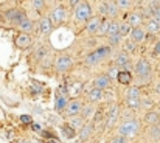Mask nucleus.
<instances>
[{
  "mask_svg": "<svg viewBox=\"0 0 160 143\" xmlns=\"http://www.w3.org/2000/svg\"><path fill=\"white\" fill-rule=\"evenodd\" d=\"M92 17V6L89 2H81L75 8V19L76 22H86Z\"/></svg>",
  "mask_w": 160,
  "mask_h": 143,
  "instance_id": "20e7f679",
  "label": "nucleus"
},
{
  "mask_svg": "<svg viewBox=\"0 0 160 143\" xmlns=\"http://www.w3.org/2000/svg\"><path fill=\"white\" fill-rule=\"evenodd\" d=\"M104 3V6H106V16L107 17H117L118 16V11H120V8H118V5H117V2H113V0H106V2H103Z\"/></svg>",
  "mask_w": 160,
  "mask_h": 143,
  "instance_id": "4468645a",
  "label": "nucleus"
},
{
  "mask_svg": "<svg viewBox=\"0 0 160 143\" xmlns=\"http://www.w3.org/2000/svg\"><path fill=\"white\" fill-rule=\"evenodd\" d=\"M123 36L121 34H115V36H109V45H118L121 42Z\"/></svg>",
  "mask_w": 160,
  "mask_h": 143,
  "instance_id": "72a5a7b5",
  "label": "nucleus"
},
{
  "mask_svg": "<svg viewBox=\"0 0 160 143\" xmlns=\"http://www.w3.org/2000/svg\"><path fill=\"white\" fill-rule=\"evenodd\" d=\"M135 44H137V42H134V41L126 42V45H124V51H135V48H137Z\"/></svg>",
  "mask_w": 160,
  "mask_h": 143,
  "instance_id": "58836bf2",
  "label": "nucleus"
},
{
  "mask_svg": "<svg viewBox=\"0 0 160 143\" xmlns=\"http://www.w3.org/2000/svg\"><path fill=\"white\" fill-rule=\"evenodd\" d=\"M104 95H107V100H112V98H113V95H115V94L109 90V92H107V94H104Z\"/></svg>",
  "mask_w": 160,
  "mask_h": 143,
  "instance_id": "49530a36",
  "label": "nucleus"
},
{
  "mask_svg": "<svg viewBox=\"0 0 160 143\" xmlns=\"http://www.w3.org/2000/svg\"><path fill=\"white\" fill-rule=\"evenodd\" d=\"M20 121L23 125H33V117L31 115H20Z\"/></svg>",
  "mask_w": 160,
  "mask_h": 143,
  "instance_id": "4c0bfd02",
  "label": "nucleus"
},
{
  "mask_svg": "<svg viewBox=\"0 0 160 143\" xmlns=\"http://www.w3.org/2000/svg\"><path fill=\"white\" fill-rule=\"evenodd\" d=\"M101 22H103V20H101L100 17H90V19L87 20L86 31H87L89 34H97V33H98V30H100Z\"/></svg>",
  "mask_w": 160,
  "mask_h": 143,
  "instance_id": "9b49d317",
  "label": "nucleus"
},
{
  "mask_svg": "<svg viewBox=\"0 0 160 143\" xmlns=\"http://www.w3.org/2000/svg\"><path fill=\"white\" fill-rule=\"evenodd\" d=\"M124 95H126V98H140V89L137 86H132L126 90Z\"/></svg>",
  "mask_w": 160,
  "mask_h": 143,
  "instance_id": "cd10ccee",
  "label": "nucleus"
},
{
  "mask_svg": "<svg viewBox=\"0 0 160 143\" xmlns=\"http://www.w3.org/2000/svg\"><path fill=\"white\" fill-rule=\"evenodd\" d=\"M47 2H54V0H47Z\"/></svg>",
  "mask_w": 160,
  "mask_h": 143,
  "instance_id": "603ef678",
  "label": "nucleus"
},
{
  "mask_svg": "<svg viewBox=\"0 0 160 143\" xmlns=\"http://www.w3.org/2000/svg\"><path fill=\"white\" fill-rule=\"evenodd\" d=\"M120 9H129L132 6V0H115Z\"/></svg>",
  "mask_w": 160,
  "mask_h": 143,
  "instance_id": "473e14b6",
  "label": "nucleus"
},
{
  "mask_svg": "<svg viewBox=\"0 0 160 143\" xmlns=\"http://www.w3.org/2000/svg\"><path fill=\"white\" fill-rule=\"evenodd\" d=\"M72 58L68 56V54H61V56H58L56 58V62H54V69L59 72V73H65V72H68L70 70V67H72Z\"/></svg>",
  "mask_w": 160,
  "mask_h": 143,
  "instance_id": "39448f33",
  "label": "nucleus"
},
{
  "mask_svg": "<svg viewBox=\"0 0 160 143\" xmlns=\"http://www.w3.org/2000/svg\"><path fill=\"white\" fill-rule=\"evenodd\" d=\"M81 83H76V84H72L70 86V89H68V92H70V95H75V94H78L79 90H81Z\"/></svg>",
  "mask_w": 160,
  "mask_h": 143,
  "instance_id": "c9c22d12",
  "label": "nucleus"
},
{
  "mask_svg": "<svg viewBox=\"0 0 160 143\" xmlns=\"http://www.w3.org/2000/svg\"><path fill=\"white\" fill-rule=\"evenodd\" d=\"M110 143H126V137H123V135H115L112 140H110Z\"/></svg>",
  "mask_w": 160,
  "mask_h": 143,
  "instance_id": "a19ab883",
  "label": "nucleus"
},
{
  "mask_svg": "<svg viewBox=\"0 0 160 143\" xmlns=\"http://www.w3.org/2000/svg\"><path fill=\"white\" fill-rule=\"evenodd\" d=\"M154 19H157L160 22V5H157L156 9H154Z\"/></svg>",
  "mask_w": 160,
  "mask_h": 143,
  "instance_id": "79ce46f5",
  "label": "nucleus"
},
{
  "mask_svg": "<svg viewBox=\"0 0 160 143\" xmlns=\"http://www.w3.org/2000/svg\"><path fill=\"white\" fill-rule=\"evenodd\" d=\"M157 128H159V129H160V121H159V123H157Z\"/></svg>",
  "mask_w": 160,
  "mask_h": 143,
  "instance_id": "3c124183",
  "label": "nucleus"
},
{
  "mask_svg": "<svg viewBox=\"0 0 160 143\" xmlns=\"http://www.w3.org/2000/svg\"><path fill=\"white\" fill-rule=\"evenodd\" d=\"M145 121H146L148 125H151V126H156V125L160 121V115L157 112L151 110V112H148V114L145 115Z\"/></svg>",
  "mask_w": 160,
  "mask_h": 143,
  "instance_id": "5701e85b",
  "label": "nucleus"
},
{
  "mask_svg": "<svg viewBox=\"0 0 160 143\" xmlns=\"http://www.w3.org/2000/svg\"><path fill=\"white\" fill-rule=\"evenodd\" d=\"M110 51H112V48L110 47L97 48L95 51H92V53L87 54V58H86V64H87V65H95V64L101 62L104 58H107V56L110 54Z\"/></svg>",
  "mask_w": 160,
  "mask_h": 143,
  "instance_id": "f03ea898",
  "label": "nucleus"
},
{
  "mask_svg": "<svg viewBox=\"0 0 160 143\" xmlns=\"http://www.w3.org/2000/svg\"><path fill=\"white\" fill-rule=\"evenodd\" d=\"M151 72H152V69H151V64H149L148 59H140V61L135 64V73H137V76H138V79H140L142 83L149 81Z\"/></svg>",
  "mask_w": 160,
  "mask_h": 143,
  "instance_id": "7ed1b4c3",
  "label": "nucleus"
},
{
  "mask_svg": "<svg viewBox=\"0 0 160 143\" xmlns=\"http://www.w3.org/2000/svg\"><path fill=\"white\" fill-rule=\"evenodd\" d=\"M109 86H110V78H109L107 75H100V76H97L95 81H93V87L101 89V90L109 89Z\"/></svg>",
  "mask_w": 160,
  "mask_h": 143,
  "instance_id": "2eb2a0df",
  "label": "nucleus"
},
{
  "mask_svg": "<svg viewBox=\"0 0 160 143\" xmlns=\"http://www.w3.org/2000/svg\"><path fill=\"white\" fill-rule=\"evenodd\" d=\"M131 31H132V27H131L128 22H121V23H120V34H121V36L131 34Z\"/></svg>",
  "mask_w": 160,
  "mask_h": 143,
  "instance_id": "c756f323",
  "label": "nucleus"
},
{
  "mask_svg": "<svg viewBox=\"0 0 160 143\" xmlns=\"http://www.w3.org/2000/svg\"><path fill=\"white\" fill-rule=\"evenodd\" d=\"M117 75H118V69H117V67H110L109 72H107V76H109L110 79H113V78H117Z\"/></svg>",
  "mask_w": 160,
  "mask_h": 143,
  "instance_id": "ea45409f",
  "label": "nucleus"
},
{
  "mask_svg": "<svg viewBox=\"0 0 160 143\" xmlns=\"http://www.w3.org/2000/svg\"><path fill=\"white\" fill-rule=\"evenodd\" d=\"M115 34H120V22L110 20V25H109V30H107V36H115Z\"/></svg>",
  "mask_w": 160,
  "mask_h": 143,
  "instance_id": "a878e982",
  "label": "nucleus"
},
{
  "mask_svg": "<svg viewBox=\"0 0 160 143\" xmlns=\"http://www.w3.org/2000/svg\"><path fill=\"white\" fill-rule=\"evenodd\" d=\"M132 28H137V27H142V22H143V14L138 13V11H132L128 14V20H126Z\"/></svg>",
  "mask_w": 160,
  "mask_h": 143,
  "instance_id": "1a4fd4ad",
  "label": "nucleus"
},
{
  "mask_svg": "<svg viewBox=\"0 0 160 143\" xmlns=\"http://www.w3.org/2000/svg\"><path fill=\"white\" fill-rule=\"evenodd\" d=\"M34 56H36V59H38V61H42L45 56H48V53H47V48L44 47V45H41V47L36 50Z\"/></svg>",
  "mask_w": 160,
  "mask_h": 143,
  "instance_id": "7c9ffc66",
  "label": "nucleus"
},
{
  "mask_svg": "<svg viewBox=\"0 0 160 143\" xmlns=\"http://www.w3.org/2000/svg\"><path fill=\"white\" fill-rule=\"evenodd\" d=\"M47 143H58V140H54V139H52V140H48Z\"/></svg>",
  "mask_w": 160,
  "mask_h": 143,
  "instance_id": "8fccbe9b",
  "label": "nucleus"
},
{
  "mask_svg": "<svg viewBox=\"0 0 160 143\" xmlns=\"http://www.w3.org/2000/svg\"><path fill=\"white\" fill-rule=\"evenodd\" d=\"M151 137H152V139H156V140H159L160 139V129L157 128V125L151 128Z\"/></svg>",
  "mask_w": 160,
  "mask_h": 143,
  "instance_id": "e433bc0d",
  "label": "nucleus"
},
{
  "mask_svg": "<svg viewBox=\"0 0 160 143\" xmlns=\"http://www.w3.org/2000/svg\"><path fill=\"white\" fill-rule=\"evenodd\" d=\"M70 125H72L75 129H81V128H82V125H84V118H82L81 115H75V117L72 118Z\"/></svg>",
  "mask_w": 160,
  "mask_h": 143,
  "instance_id": "c85d7f7f",
  "label": "nucleus"
},
{
  "mask_svg": "<svg viewBox=\"0 0 160 143\" xmlns=\"http://www.w3.org/2000/svg\"><path fill=\"white\" fill-rule=\"evenodd\" d=\"M17 27H19V30H20L22 33H31V31H33V22H31L28 17H27L23 22H20Z\"/></svg>",
  "mask_w": 160,
  "mask_h": 143,
  "instance_id": "b1692460",
  "label": "nucleus"
},
{
  "mask_svg": "<svg viewBox=\"0 0 160 143\" xmlns=\"http://www.w3.org/2000/svg\"><path fill=\"white\" fill-rule=\"evenodd\" d=\"M31 128H33V131H41V125H38V123H33Z\"/></svg>",
  "mask_w": 160,
  "mask_h": 143,
  "instance_id": "a18cd8bd",
  "label": "nucleus"
},
{
  "mask_svg": "<svg viewBox=\"0 0 160 143\" xmlns=\"http://www.w3.org/2000/svg\"><path fill=\"white\" fill-rule=\"evenodd\" d=\"M67 104H68V100H67V95H62V94L56 95V101H54V109H56L58 112L64 110V109L67 107Z\"/></svg>",
  "mask_w": 160,
  "mask_h": 143,
  "instance_id": "4be33fe9",
  "label": "nucleus"
},
{
  "mask_svg": "<svg viewBox=\"0 0 160 143\" xmlns=\"http://www.w3.org/2000/svg\"><path fill=\"white\" fill-rule=\"evenodd\" d=\"M92 132H93V125L92 123H84L82 128L78 132V137H79L81 142H86V140H89V137L92 135Z\"/></svg>",
  "mask_w": 160,
  "mask_h": 143,
  "instance_id": "ddd939ff",
  "label": "nucleus"
},
{
  "mask_svg": "<svg viewBox=\"0 0 160 143\" xmlns=\"http://www.w3.org/2000/svg\"><path fill=\"white\" fill-rule=\"evenodd\" d=\"M140 131V121L137 118H131V120H124L120 126H118V134L123 137H135Z\"/></svg>",
  "mask_w": 160,
  "mask_h": 143,
  "instance_id": "f257e3e1",
  "label": "nucleus"
},
{
  "mask_svg": "<svg viewBox=\"0 0 160 143\" xmlns=\"http://www.w3.org/2000/svg\"><path fill=\"white\" fill-rule=\"evenodd\" d=\"M129 64H131V58H129L128 51L118 53V56L115 58V67H121L123 70H129Z\"/></svg>",
  "mask_w": 160,
  "mask_h": 143,
  "instance_id": "6e6552de",
  "label": "nucleus"
},
{
  "mask_svg": "<svg viewBox=\"0 0 160 143\" xmlns=\"http://www.w3.org/2000/svg\"><path fill=\"white\" fill-rule=\"evenodd\" d=\"M146 30L151 34H157L160 31V22L157 19H154V17H149L148 22H146Z\"/></svg>",
  "mask_w": 160,
  "mask_h": 143,
  "instance_id": "412c9836",
  "label": "nucleus"
},
{
  "mask_svg": "<svg viewBox=\"0 0 160 143\" xmlns=\"http://www.w3.org/2000/svg\"><path fill=\"white\" fill-rule=\"evenodd\" d=\"M61 131H62V135H64L65 139H75V137L78 135L76 129H75L72 125H68V123H64V125L61 126Z\"/></svg>",
  "mask_w": 160,
  "mask_h": 143,
  "instance_id": "aec40b11",
  "label": "nucleus"
},
{
  "mask_svg": "<svg viewBox=\"0 0 160 143\" xmlns=\"http://www.w3.org/2000/svg\"><path fill=\"white\" fill-rule=\"evenodd\" d=\"M145 38H146V31H145L142 27L132 28V31H131V39H132L134 42H142Z\"/></svg>",
  "mask_w": 160,
  "mask_h": 143,
  "instance_id": "6ab92c4d",
  "label": "nucleus"
},
{
  "mask_svg": "<svg viewBox=\"0 0 160 143\" xmlns=\"http://www.w3.org/2000/svg\"><path fill=\"white\" fill-rule=\"evenodd\" d=\"M103 98H104V90L97 89V87H93V89H92V90H89V94H87V100H89L90 103L101 101Z\"/></svg>",
  "mask_w": 160,
  "mask_h": 143,
  "instance_id": "a211bd4d",
  "label": "nucleus"
},
{
  "mask_svg": "<svg viewBox=\"0 0 160 143\" xmlns=\"http://www.w3.org/2000/svg\"><path fill=\"white\" fill-rule=\"evenodd\" d=\"M17 143H31V142H28V140H23V139H20V140H17Z\"/></svg>",
  "mask_w": 160,
  "mask_h": 143,
  "instance_id": "de8ad7c7",
  "label": "nucleus"
},
{
  "mask_svg": "<svg viewBox=\"0 0 160 143\" xmlns=\"http://www.w3.org/2000/svg\"><path fill=\"white\" fill-rule=\"evenodd\" d=\"M33 8L36 11H42L45 8V0H33Z\"/></svg>",
  "mask_w": 160,
  "mask_h": 143,
  "instance_id": "f704fd0d",
  "label": "nucleus"
},
{
  "mask_svg": "<svg viewBox=\"0 0 160 143\" xmlns=\"http://www.w3.org/2000/svg\"><path fill=\"white\" fill-rule=\"evenodd\" d=\"M117 81L123 86H129L132 83V75L129 70H120L118 75H117Z\"/></svg>",
  "mask_w": 160,
  "mask_h": 143,
  "instance_id": "dca6fc26",
  "label": "nucleus"
},
{
  "mask_svg": "<svg viewBox=\"0 0 160 143\" xmlns=\"http://www.w3.org/2000/svg\"><path fill=\"white\" fill-rule=\"evenodd\" d=\"M16 45L19 48H28L31 45V38L28 33H22L16 38Z\"/></svg>",
  "mask_w": 160,
  "mask_h": 143,
  "instance_id": "f3484780",
  "label": "nucleus"
},
{
  "mask_svg": "<svg viewBox=\"0 0 160 143\" xmlns=\"http://www.w3.org/2000/svg\"><path fill=\"white\" fill-rule=\"evenodd\" d=\"M81 110H82V103H81L79 100H76V98H75V100H70L68 104H67V107H65V114L70 115V117L79 115Z\"/></svg>",
  "mask_w": 160,
  "mask_h": 143,
  "instance_id": "0eeeda50",
  "label": "nucleus"
},
{
  "mask_svg": "<svg viewBox=\"0 0 160 143\" xmlns=\"http://www.w3.org/2000/svg\"><path fill=\"white\" fill-rule=\"evenodd\" d=\"M39 30H41V33H42L44 36L52 34V31H53V22L50 20V17L41 19V22H39Z\"/></svg>",
  "mask_w": 160,
  "mask_h": 143,
  "instance_id": "f8f14e48",
  "label": "nucleus"
},
{
  "mask_svg": "<svg viewBox=\"0 0 160 143\" xmlns=\"http://www.w3.org/2000/svg\"><path fill=\"white\" fill-rule=\"evenodd\" d=\"M81 2H82V0H68V5H70L72 8H76Z\"/></svg>",
  "mask_w": 160,
  "mask_h": 143,
  "instance_id": "37998d69",
  "label": "nucleus"
},
{
  "mask_svg": "<svg viewBox=\"0 0 160 143\" xmlns=\"http://www.w3.org/2000/svg\"><path fill=\"white\" fill-rule=\"evenodd\" d=\"M126 106H128L131 110L140 109V107H142V100H140V98H126Z\"/></svg>",
  "mask_w": 160,
  "mask_h": 143,
  "instance_id": "393cba45",
  "label": "nucleus"
},
{
  "mask_svg": "<svg viewBox=\"0 0 160 143\" xmlns=\"http://www.w3.org/2000/svg\"><path fill=\"white\" fill-rule=\"evenodd\" d=\"M156 92L160 95V84H157V87H156Z\"/></svg>",
  "mask_w": 160,
  "mask_h": 143,
  "instance_id": "09e8293b",
  "label": "nucleus"
},
{
  "mask_svg": "<svg viewBox=\"0 0 160 143\" xmlns=\"http://www.w3.org/2000/svg\"><path fill=\"white\" fill-rule=\"evenodd\" d=\"M109 25H110V20H103L101 25H100V30L97 34H101V36H107V30H109Z\"/></svg>",
  "mask_w": 160,
  "mask_h": 143,
  "instance_id": "2f4dec72",
  "label": "nucleus"
},
{
  "mask_svg": "<svg viewBox=\"0 0 160 143\" xmlns=\"http://www.w3.org/2000/svg\"><path fill=\"white\" fill-rule=\"evenodd\" d=\"M93 114H95V107H93V106H86V107H82V110H81L79 115H81L84 120H87V118H90Z\"/></svg>",
  "mask_w": 160,
  "mask_h": 143,
  "instance_id": "bb28decb",
  "label": "nucleus"
},
{
  "mask_svg": "<svg viewBox=\"0 0 160 143\" xmlns=\"http://www.w3.org/2000/svg\"><path fill=\"white\" fill-rule=\"evenodd\" d=\"M154 53H156V54H160V41L156 44V47H154Z\"/></svg>",
  "mask_w": 160,
  "mask_h": 143,
  "instance_id": "c03bdc74",
  "label": "nucleus"
},
{
  "mask_svg": "<svg viewBox=\"0 0 160 143\" xmlns=\"http://www.w3.org/2000/svg\"><path fill=\"white\" fill-rule=\"evenodd\" d=\"M65 17H67V9L64 8V5L54 6L53 11H52V14H50V20L53 22V25L62 23V22L65 20Z\"/></svg>",
  "mask_w": 160,
  "mask_h": 143,
  "instance_id": "423d86ee",
  "label": "nucleus"
},
{
  "mask_svg": "<svg viewBox=\"0 0 160 143\" xmlns=\"http://www.w3.org/2000/svg\"><path fill=\"white\" fill-rule=\"evenodd\" d=\"M118 114H120L118 106H117V104H112V106L109 107V110H107V118H106L107 128H112V126H113V123H115L117 118H118Z\"/></svg>",
  "mask_w": 160,
  "mask_h": 143,
  "instance_id": "9d476101",
  "label": "nucleus"
}]
</instances>
